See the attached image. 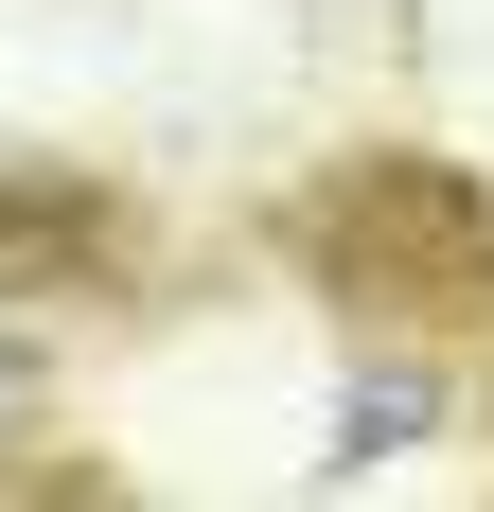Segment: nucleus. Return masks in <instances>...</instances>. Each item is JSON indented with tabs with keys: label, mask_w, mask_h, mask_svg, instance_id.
<instances>
[{
	"label": "nucleus",
	"mask_w": 494,
	"mask_h": 512,
	"mask_svg": "<svg viewBox=\"0 0 494 512\" xmlns=\"http://www.w3.org/2000/svg\"><path fill=\"white\" fill-rule=\"evenodd\" d=\"M424 407H442L424 371H389V389H353V442H336V460H389V442H424Z\"/></svg>",
	"instance_id": "obj_1"
},
{
	"label": "nucleus",
	"mask_w": 494,
	"mask_h": 512,
	"mask_svg": "<svg viewBox=\"0 0 494 512\" xmlns=\"http://www.w3.org/2000/svg\"><path fill=\"white\" fill-rule=\"evenodd\" d=\"M18 407H36V371H18V354H0V424H18Z\"/></svg>",
	"instance_id": "obj_2"
}]
</instances>
